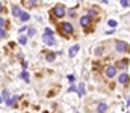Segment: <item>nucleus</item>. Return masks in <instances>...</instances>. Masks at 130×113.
<instances>
[{"label":"nucleus","mask_w":130,"mask_h":113,"mask_svg":"<svg viewBox=\"0 0 130 113\" xmlns=\"http://www.w3.org/2000/svg\"><path fill=\"white\" fill-rule=\"evenodd\" d=\"M44 32H45V35H53V32H51V30H50V29H45V30H44Z\"/></svg>","instance_id":"25"},{"label":"nucleus","mask_w":130,"mask_h":113,"mask_svg":"<svg viewBox=\"0 0 130 113\" xmlns=\"http://www.w3.org/2000/svg\"><path fill=\"white\" fill-rule=\"evenodd\" d=\"M126 65H127V60H120V62H118V65H117V66H118V68H124V66H126Z\"/></svg>","instance_id":"16"},{"label":"nucleus","mask_w":130,"mask_h":113,"mask_svg":"<svg viewBox=\"0 0 130 113\" xmlns=\"http://www.w3.org/2000/svg\"><path fill=\"white\" fill-rule=\"evenodd\" d=\"M2 97H3V98H2L3 101H8V100H9V92H8V89H3V90H2Z\"/></svg>","instance_id":"13"},{"label":"nucleus","mask_w":130,"mask_h":113,"mask_svg":"<svg viewBox=\"0 0 130 113\" xmlns=\"http://www.w3.org/2000/svg\"><path fill=\"white\" fill-rule=\"evenodd\" d=\"M21 79H23L24 82H29V75H27V72H26V71H23V72H21Z\"/></svg>","instance_id":"15"},{"label":"nucleus","mask_w":130,"mask_h":113,"mask_svg":"<svg viewBox=\"0 0 130 113\" xmlns=\"http://www.w3.org/2000/svg\"><path fill=\"white\" fill-rule=\"evenodd\" d=\"M118 80H120V83H127L129 82V75L127 74H121L118 77Z\"/></svg>","instance_id":"11"},{"label":"nucleus","mask_w":130,"mask_h":113,"mask_svg":"<svg viewBox=\"0 0 130 113\" xmlns=\"http://www.w3.org/2000/svg\"><path fill=\"white\" fill-rule=\"evenodd\" d=\"M20 18H21V20H23V21H27V20H29V18H30V15H29L27 12H23V15H21Z\"/></svg>","instance_id":"14"},{"label":"nucleus","mask_w":130,"mask_h":113,"mask_svg":"<svg viewBox=\"0 0 130 113\" xmlns=\"http://www.w3.org/2000/svg\"><path fill=\"white\" fill-rule=\"evenodd\" d=\"M0 36H2V38H6V32H5V29L0 30Z\"/></svg>","instance_id":"21"},{"label":"nucleus","mask_w":130,"mask_h":113,"mask_svg":"<svg viewBox=\"0 0 130 113\" xmlns=\"http://www.w3.org/2000/svg\"><path fill=\"white\" fill-rule=\"evenodd\" d=\"M79 50H80V47H79V44H76V45H73V47L70 48V51H68V53H70L71 57H74V56L77 54V51H79Z\"/></svg>","instance_id":"6"},{"label":"nucleus","mask_w":130,"mask_h":113,"mask_svg":"<svg viewBox=\"0 0 130 113\" xmlns=\"http://www.w3.org/2000/svg\"><path fill=\"white\" fill-rule=\"evenodd\" d=\"M77 93L80 97H83L85 95V85L83 83H79V89H77Z\"/></svg>","instance_id":"10"},{"label":"nucleus","mask_w":130,"mask_h":113,"mask_svg":"<svg viewBox=\"0 0 130 113\" xmlns=\"http://www.w3.org/2000/svg\"><path fill=\"white\" fill-rule=\"evenodd\" d=\"M101 50H103V48H101V47H98V48L95 50V54H97V56H100V54H101Z\"/></svg>","instance_id":"23"},{"label":"nucleus","mask_w":130,"mask_h":113,"mask_svg":"<svg viewBox=\"0 0 130 113\" xmlns=\"http://www.w3.org/2000/svg\"><path fill=\"white\" fill-rule=\"evenodd\" d=\"M36 32H35V29H29V36H33Z\"/></svg>","instance_id":"22"},{"label":"nucleus","mask_w":130,"mask_h":113,"mask_svg":"<svg viewBox=\"0 0 130 113\" xmlns=\"http://www.w3.org/2000/svg\"><path fill=\"white\" fill-rule=\"evenodd\" d=\"M89 23H91V17L89 15H85V17L80 18V24L82 26H89Z\"/></svg>","instance_id":"7"},{"label":"nucleus","mask_w":130,"mask_h":113,"mask_svg":"<svg viewBox=\"0 0 130 113\" xmlns=\"http://www.w3.org/2000/svg\"><path fill=\"white\" fill-rule=\"evenodd\" d=\"M17 100H18V97H11V98L6 101V106H14V104L17 103Z\"/></svg>","instance_id":"12"},{"label":"nucleus","mask_w":130,"mask_h":113,"mask_svg":"<svg viewBox=\"0 0 130 113\" xmlns=\"http://www.w3.org/2000/svg\"><path fill=\"white\" fill-rule=\"evenodd\" d=\"M107 110V106L104 104V103H101V104H98V107H97V112L98 113H104Z\"/></svg>","instance_id":"9"},{"label":"nucleus","mask_w":130,"mask_h":113,"mask_svg":"<svg viewBox=\"0 0 130 113\" xmlns=\"http://www.w3.org/2000/svg\"><path fill=\"white\" fill-rule=\"evenodd\" d=\"M104 72H106L107 77H114V75L117 74V68H115V66H107Z\"/></svg>","instance_id":"5"},{"label":"nucleus","mask_w":130,"mask_h":113,"mask_svg":"<svg viewBox=\"0 0 130 113\" xmlns=\"http://www.w3.org/2000/svg\"><path fill=\"white\" fill-rule=\"evenodd\" d=\"M12 14H14L15 17H21V15H23V12H21V9H20V8H18L17 5H14V6H12Z\"/></svg>","instance_id":"8"},{"label":"nucleus","mask_w":130,"mask_h":113,"mask_svg":"<svg viewBox=\"0 0 130 113\" xmlns=\"http://www.w3.org/2000/svg\"><path fill=\"white\" fill-rule=\"evenodd\" d=\"M0 24H2V29H5V18H0Z\"/></svg>","instance_id":"24"},{"label":"nucleus","mask_w":130,"mask_h":113,"mask_svg":"<svg viewBox=\"0 0 130 113\" xmlns=\"http://www.w3.org/2000/svg\"><path fill=\"white\" fill-rule=\"evenodd\" d=\"M129 5H130V3L127 2V0H121V6H124V8H127Z\"/></svg>","instance_id":"20"},{"label":"nucleus","mask_w":130,"mask_h":113,"mask_svg":"<svg viewBox=\"0 0 130 113\" xmlns=\"http://www.w3.org/2000/svg\"><path fill=\"white\" fill-rule=\"evenodd\" d=\"M53 59H54V54H53V53H48V54H47V60H48V62H51Z\"/></svg>","instance_id":"18"},{"label":"nucleus","mask_w":130,"mask_h":113,"mask_svg":"<svg viewBox=\"0 0 130 113\" xmlns=\"http://www.w3.org/2000/svg\"><path fill=\"white\" fill-rule=\"evenodd\" d=\"M74 90H76V87H74V86H71V87L68 89V92H74Z\"/></svg>","instance_id":"26"},{"label":"nucleus","mask_w":130,"mask_h":113,"mask_svg":"<svg viewBox=\"0 0 130 113\" xmlns=\"http://www.w3.org/2000/svg\"><path fill=\"white\" fill-rule=\"evenodd\" d=\"M53 14L54 15H56V17H64L65 15V8H64V5H56V6H54L53 8Z\"/></svg>","instance_id":"2"},{"label":"nucleus","mask_w":130,"mask_h":113,"mask_svg":"<svg viewBox=\"0 0 130 113\" xmlns=\"http://www.w3.org/2000/svg\"><path fill=\"white\" fill-rule=\"evenodd\" d=\"M26 42H27V39H26V36H20V44H23V45H24Z\"/></svg>","instance_id":"19"},{"label":"nucleus","mask_w":130,"mask_h":113,"mask_svg":"<svg viewBox=\"0 0 130 113\" xmlns=\"http://www.w3.org/2000/svg\"><path fill=\"white\" fill-rule=\"evenodd\" d=\"M59 29H61V33H62V35H70V33H73V26H71L70 23H62V24L59 26Z\"/></svg>","instance_id":"1"},{"label":"nucleus","mask_w":130,"mask_h":113,"mask_svg":"<svg viewBox=\"0 0 130 113\" xmlns=\"http://www.w3.org/2000/svg\"><path fill=\"white\" fill-rule=\"evenodd\" d=\"M43 41H44L47 45H54V36H53V35H45V33H44Z\"/></svg>","instance_id":"4"},{"label":"nucleus","mask_w":130,"mask_h":113,"mask_svg":"<svg viewBox=\"0 0 130 113\" xmlns=\"http://www.w3.org/2000/svg\"><path fill=\"white\" fill-rule=\"evenodd\" d=\"M77 113H79V112H77Z\"/></svg>","instance_id":"27"},{"label":"nucleus","mask_w":130,"mask_h":113,"mask_svg":"<svg viewBox=\"0 0 130 113\" xmlns=\"http://www.w3.org/2000/svg\"><path fill=\"white\" fill-rule=\"evenodd\" d=\"M107 24H109L110 27H115V26H118V23H117L115 20H109V23H107Z\"/></svg>","instance_id":"17"},{"label":"nucleus","mask_w":130,"mask_h":113,"mask_svg":"<svg viewBox=\"0 0 130 113\" xmlns=\"http://www.w3.org/2000/svg\"><path fill=\"white\" fill-rule=\"evenodd\" d=\"M117 50L120 53H126V51H130V47L127 45V42H123V41H117Z\"/></svg>","instance_id":"3"}]
</instances>
